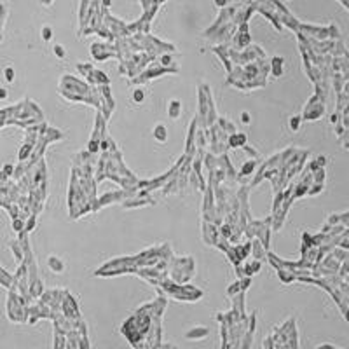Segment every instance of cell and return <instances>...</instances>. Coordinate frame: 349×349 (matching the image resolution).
I'll return each mask as SVG.
<instances>
[{
    "mask_svg": "<svg viewBox=\"0 0 349 349\" xmlns=\"http://www.w3.org/2000/svg\"><path fill=\"white\" fill-rule=\"evenodd\" d=\"M208 333H210V330L206 328V326H195V328L189 330V332L185 333L187 339H203L206 337Z\"/></svg>",
    "mask_w": 349,
    "mask_h": 349,
    "instance_id": "cell-1",
    "label": "cell"
},
{
    "mask_svg": "<svg viewBox=\"0 0 349 349\" xmlns=\"http://www.w3.org/2000/svg\"><path fill=\"white\" fill-rule=\"evenodd\" d=\"M154 136L159 140V142H166V138H168L166 128H164V126H155V129H154Z\"/></svg>",
    "mask_w": 349,
    "mask_h": 349,
    "instance_id": "cell-2",
    "label": "cell"
},
{
    "mask_svg": "<svg viewBox=\"0 0 349 349\" xmlns=\"http://www.w3.org/2000/svg\"><path fill=\"white\" fill-rule=\"evenodd\" d=\"M169 115H171V119H176L180 115V102H171L169 103Z\"/></svg>",
    "mask_w": 349,
    "mask_h": 349,
    "instance_id": "cell-3",
    "label": "cell"
},
{
    "mask_svg": "<svg viewBox=\"0 0 349 349\" xmlns=\"http://www.w3.org/2000/svg\"><path fill=\"white\" fill-rule=\"evenodd\" d=\"M42 39H44V40H51V39H53V30L44 26V28H42Z\"/></svg>",
    "mask_w": 349,
    "mask_h": 349,
    "instance_id": "cell-4",
    "label": "cell"
},
{
    "mask_svg": "<svg viewBox=\"0 0 349 349\" xmlns=\"http://www.w3.org/2000/svg\"><path fill=\"white\" fill-rule=\"evenodd\" d=\"M49 264H51V267H53V269H54V271H56V272L63 269V265H60V264H58V262H56V257H51V258H49Z\"/></svg>",
    "mask_w": 349,
    "mask_h": 349,
    "instance_id": "cell-5",
    "label": "cell"
},
{
    "mask_svg": "<svg viewBox=\"0 0 349 349\" xmlns=\"http://www.w3.org/2000/svg\"><path fill=\"white\" fill-rule=\"evenodd\" d=\"M54 53H56L58 58H65V49L61 47V45H56V47H54Z\"/></svg>",
    "mask_w": 349,
    "mask_h": 349,
    "instance_id": "cell-6",
    "label": "cell"
},
{
    "mask_svg": "<svg viewBox=\"0 0 349 349\" xmlns=\"http://www.w3.org/2000/svg\"><path fill=\"white\" fill-rule=\"evenodd\" d=\"M133 100H134V102H138V103H140V102L143 100V93H142L140 89H138V91H134V93H133Z\"/></svg>",
    "mask_w": 349,
    "mask_h": 349,
    "instance_id": "cell-7",
    "label": "cell"
},
{
    "mask_svg": "<svg viewBox=\"0 0 349 349\" xmlns=\"http://www.w3.org/2000/svg\"><path fill=\"white\" fill-rule=\"evenodd\" d=\"M299 121H300V117H292V122H290V126H292L293 131L299 129Z\"/></svg>",
    "mask_w": 349,
    "mask_h": 349,
    "instance_id": "cell-8",
    "label": "cell"
},
{
    "mask_svg": "<svg viewBox=\"0 0 349 349\" xmlns=\"http://www.w3.org/2000/svg\"><path fill=\"white\" fill-rule=\"evenodd\" d=\"M5 79H7L9 82L14 79V70H12V68H5Z\"/></svg>",
    "mask_w": 349,
    "mask_h": 349,
    "instance_id": "cell-9",
    "label": "cell"
},
{
    "mask_svg": "<svg viewBox=\"0 0 349 349\" xmlns=\"http://www.w3.org/2000/svg\"><path fill=\"white\" fill-rule=\"evenodd\" d=\"M241 121H243L244 124H248V122H250V114H248V112H243V114H241Z\"/></svg>",
    "mask_w": 349,
    "mask_h": 349,
    "instance_id": "cell-10",
    "label": "cell"
},
{
    "mask_svg": "<svg viewBox=\"0 0 349 349\" xmlns=\"http://www.w3.org/2000/svg\"><path fill=\"white\" fill-rule=\"evenodd\" d=\"M252 168H253V164H252V163L246 164V166H243V173H248V171H252Z\"/></svg>",
    "mask_w": 349,
    "mask_h": 349,
    "instance_id": "cell-11",
    "label": "cell"
},
{
    "mask_svg": "<svg viewBox=\"0 0 349 349\" xmlns=\"http://www.w3.org/2000/svg\"><path fill=\"white\" fill-rule=\"evenodd\" d=\"M11 171H12V166H5L4 168V173H11Z\"/></svg>",
    "mask_w": 349,
    "mask_h": 349,
    "instance_id": "cell-12",
    "label": "cell"
},
{
    "mask_svg": "<svg viewBox=\"0 0 349 349\" xmlns=\"http://www.w3.org/2000/svg\"><path fill=\"white\" fill-rule=\"evenodd\" d=\"M318 349H333V347H330V346H321V347H318Z\"/></svg>",
    "mask_w": 349,
    "mask_h": 349,
    "instance_id": "cell-13",
    "label": "cell"
},
{
    "mask_svg": "<svg viewBox=\"0 0 349 349\" xmlns=\"http://www.w3.org/2000/svg\"><path fill=\"white\" fill-rule=\"evenodd\" d=\"M215 2H216V4H218V5H222L223 2H225V0H215Z\"/></svg>",
    "mask_w": 349,
    "mask_h": 349,
    "instance_id": "cell-14",
    "label": "cell"
}]
</instances>
